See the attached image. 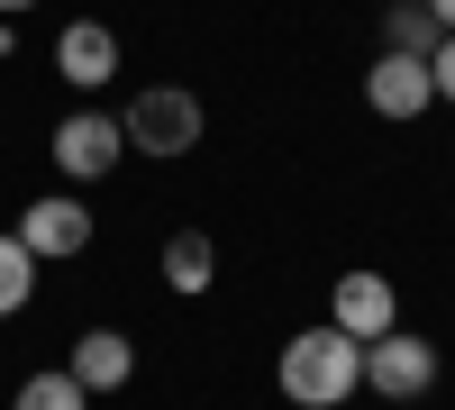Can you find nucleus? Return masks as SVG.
Returning a JSON list of instances; mask_svg holds the SVG:
<instances>
[{
	"instance_id": "f257e3e1",
	"label": "nucleus",
	"mask_w": 455,
	"mask_h": 410,
	"mask_svg": "<svg viewBox=\"0 0 455 410\" xmlns=\"http://www.w3.org/2000/svg\"><path fill=\"white\" fill-rule=\"evenodd\" d=\"M274 383H283V401H300V410H337V401L364 392V347L347 338V328H328V319H319V328H291Z\"/></svg>"
},
{
	"instance_id": "f03ea898",
	"label": "nucleus",
	"mask_w": 455,
	"mask_h": 410,
	"mask_svg": "<svg viewBox=\"0 0 455 410\" xmlns=\"http://www.w3.org/2000/svg\"><path fill=\"white\" fill-rule=\"evenodd\" d=\"M119 128H128V156L173 165V156H192V146H201V100L182 92V83H146V92L119 109Z\"/></svg>"
},
{
	"instance_id": "7ed1b4c3",
	"label": "nucleus",
	"mask_w": 455,
	"mask_h": 410,
	"mask_svg": "<svg viewBox=\"0 0 455 410\" xmlns=\"http://www.w3.org/2000/svg\"><path fill=\"white\" fill-rule=\"evenodd\" d=\"M55 165H64V182L83 192V182H100V173H119V156H128V128L109 119V109H73V119H55Z\"/></svg>"
},
{
	"instance_id": "20e7f679",
	"label": "nucleus",
	"mask_w": 455,
	"mask_h": 410,
	"mask_svg": "<svg viewBox=\"0 0 455 410\" xmlns=\"http://www.w3.org/2000/svg\"><path fill=\"white\" fill-rule=\"evenodd\" d=\"M19 246L36 255V265H73V255L92 246V210H83V192L28 201V210H19Z\"/></svg>"
},
{
	"instance_id": "39448f33",
	"label": "nucleus",
	"mask_w": 455,
	"mask_h": 410,
	"mask_svg": "<svg viewBox=\"0 0 455 410\" xmlns=\"http://www.w3.org/2000/svg\"><path fill=\"white\" fill-rule=\"evenodd\" d=\"M328 328H347L355 347H373L383 328H401V292H392V274H373V265L337 274V292H328Z\"/></svg>"
},
{
	"instance_id": "423d86ee",
	"label": "nucleus",
	"mask_w": 455,
	"mask_h": 410,
	"mask_svg": "<svg viewBox=\"0 0 455 410\" xmlns=\"http://www.w3.org/2000/svg\"><path fill=\"white\" fill-rule=\"evenodd\" d=\"M428 383H437V347H428V338L383 328V338L364 347V392H383V401H419Z\"/></svg>"
},
{
	"instance_id": "0eeeda50",
	"label": "nucleus",
	"mask_w": 455,
	"mask_h": 410,
	"mask_svg": "<svg viewBox=\"0 0 455 410\" xmlns=\"http://www.w3.org/2000/svg\"><path fill=\"white\" fill-rule=\"evenodd\" d=\"M437 100V73H428V55H401V46H383L364 64V109L373 119H419V109Z\"/></svg>"
},
{
	"instance_id": "6e6552de",
	"label": "nucleus",
	"mask_w": 455,
	"mask_h": 410,
	"mask_svg": "<svg viewBox=\"0 0 455 410\" xmlns=\"http://www.w3.org/2000/svg\"><path fill=\"white\" fill-rule=\"evenodd\" d=\"M55 73L73 92H100L109 73H119V28L109 19H64V36H55Z\"/></svg>"
},
{
	"instance_id": "1a4fd4ad",
	"label": "nucleus",
	"mask_w": 455,
	"mask_h": 410,
	"mask_svg": "<svg viewBox=\"0 0 455 410\" xmlns=\"http://www.w3.org/2000/svg\"><path fill=\"white\" fill-rule=\"evenodd\" d=\"M128 374H137L128 328H83V338H73V383H83V392H119Z\"/></svg>"
},
{
	"instance_id": "9d476101",
	"label": "nucleus",
	"mask_w": 455,
	"mask_h": 410,
	"mask_svg": "<svg viewBox=\"0 0 455 410\" xmlns=\"http://www.w3.org/2000/svg\"><path fill=\"white\" fill-rule=\"evenodd\" d=\"M164 283L182 292V301H201V292L219 283V246H210L201 229H173V237H164Z\"/></svg>"
},
{
	"instance_id": "9b49d317",
	"label": "nucleus",
	"mask_w": 455,
	"mask_h": 410,
	"mask_svg": "<svg viewBox=\"0 0 455 410\" xmlns=\"http://www.w3.org/2000/svg\"><path fill=\"white\" fill-rule=\"evenodd\" d=\"M10 410H92V392L73 383V365H46V374H28L10 392Z\"/></svg>"
},
{
	"instance_id": "f8f14e48",
	"label": "nucleus",
	"mask_w": 455,
	"mask_h": 410,
	"mask_svg": "<svg viewBox=\"0 0 455 410\" xmlns=\"http://www.w3.org/2000/svg\"><path fill=\"white\" fill-rule=\"evenodd\" d=\"M28 301H36V255H28L19 229H10V237H0V319H19Z\"/></svg>"
},
{
	"instance_id": "ddd939ff",
	"label": "nucleus",
	"mask_w": 455,
	"mask_h": 410,
	"mask_svg": "<svg viewBox=\"0 0 455 410\" xmlns=\"http://www.w3.org/2000/svg\"><path fill=\"white\" fill-rule=\"evenodd\" d=\"M383 36H392V46L401 55H437V19H428V0H392V19H383Z\"/></svg>"
},
{
	"instance_id": "4468645a",
	"label": "nucleus",
	"mask_w": 455,
	"mask_h": 410,
	"mask_svg": "<svg viewBox=\"0 0 455 410\" xmlns=\"http://www.w3.org/2000/svg\"><path fill=\"white\" fill-rule=\"evenodd\" d=\"M428 73H437V100L455 109V36H437V55H428Z\"/></svg>"
},
{
	"instance_id": "2eb2a0df",
	"label": "nucleus",
	"mask_w": 455,
	"mask_h": 410,
	"mask_svg": "<svg viewBox=\"0 0 455 410\" xmlns=\"http://www.w3.org/2000/svg\"><path fill=\"white\" fill-rule=\"evenodd\" d=\"M428 19H437V28H446V36H455V0H428Z\"/></svg>"
},
{
	"instance_id": "dca6fc26",
	"label": "nucleus",
	"mask_w": 455,
	"mask_h": 410,
	"mask_svg": "<svg viewBox=\"0 0 455 410\" xmlns=\"http://www.w3.org/2000/svg\"><path fill=\"white\" fill-rule=\"evenodd\" d=\"M19 10H36V0H0V19H19Z\"/></svg>"
}]
</instances>
